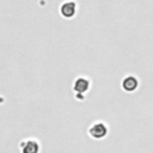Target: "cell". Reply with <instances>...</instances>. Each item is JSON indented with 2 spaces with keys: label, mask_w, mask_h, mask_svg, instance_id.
<instances>
[{
  "label": "cell",
  "mask_w": 153,
  "mask_h": 153,
  "mask_svg": "<svg viewBox=\"0 0 153 153\" xmlns=\"http://www.w3.org/2000/svg\"><path fill=\"white\" fill-rule=\"evenodd\" d=\"M88 134H90V136L93 137V139H97V140L103 139V137H105L106 134H108V127H106L105 123H103V122L93 123V124L90 127V129H88Z\"/></svg>",
  "instance_id": "obj_1"
},
{
  "label": "cell",
  "mask_w": 153,
  "mask_h": 153,
  "mask_svg": "<svg viewBox=\"0 0 153 153\" xmlns=\"http://www.w3.org/2000/svg\"><path fill=\"white\" fill-rule=\"evenodd\" d=\"M20 153H38L39 143L35 139H26L19 143Z\"/></svg>",
  "instance_id": "obj_2"
},
{
  "label": "cell",
  "mask_w": 153,
  "mask_h": 153,
  "mask_svg": "<svg viewBox=\"0 0 153 153\" xmlns=\"http://www.w3.org/2000/svg\"><path fill=\"white\" fill-rule=\"evenodd\" d=\"M75 8H76L75 2L72 1V0H69V1H66V2L62 4L60 11H61V14H62L63 17H66V18H71V17L74 16V13H75Z\"/></svg>",
  "instance_id": "obj_3"
},
{
  "label": "cell",
  "mask_w": 153,
  "mask_h": 153,
  "mask_svg": "<svg viewBox=\"0 0 153 153\" xmlns=\"http://www.w3.org/2000/svg\"><path fill=\"white\" fill-rule=\"evenodd\" d=\"M137 85H139V81L135 76L133 75H129V76H126L122 81V87L123 90L128 91V92H131V91H135L137 88Z\"/></svg>",
  "instance_id": "obj_4"
},
{
  "label": "cell",
  "mask_w": 153,
  "mask_h": 153,
  "mask_svg": "<svg viewBox=\"0 0 153 153\" xmlns=\"http://www.w3.org/2000/svg\"><path fill=\"white\" fill-rule=\"evenodd\" d=\"M88 86H90V81L85 78H78L74 82V91L78 93V94H82L84 92H86L88 90Z\"/></svg>",
  "instance_id": "obj_5"
}]
</instances>
